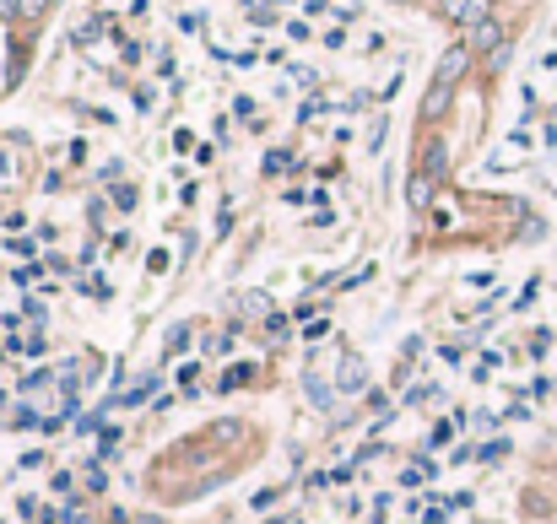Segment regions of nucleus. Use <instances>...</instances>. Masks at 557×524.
I'll return each instance as SVG.
<instances>
[{
    "mask_svg": "<svg viewBox=\"0 0 557 524\" xmlns=\"http://www.w3.org/2000/svg\"><path fill=\"white\" fill-rule=\"evenodd\" d=\"M466 60H471V49H449V55L439 60V71H433V87H428V98H422V119H439L449 109V92H455V82L466 76Z\"/></svg>",
    "mask_w": 557,
    "mask_h": 524,
    "instance_id": "1",
    "label": "nucleus"
},
{
    "mask_svg": "<svg viewBox=\"0 0 557 524\" xmlns=\"http://www.w3.org/2000/svg\"><path fill=\"white\" fill-rule=\"evenodd\" d=\"M471 44H476V49H493V55H498V49H503V28H498L493 17H482V22L471 28Z\"/></svg>",
    "mask_w": 557,
    "mask_h": 524,
    "instance_id": "2",
    "label": "nucleus"
},
{
    "mask_svg": "<svg viewBox=\"0 0 557 524\" xmlns=\"http://www.w3.org/2000/svg\"><path fill=\"white\" fill-rule=\"evenodd\" d=\"M363 384H368V368H363L357 357H347V362H341V389H347V395H357Z\"/></svg>",
    "mask_w": 557,
    "mask_h": 524,
    "instance_id": "3",
    "label": "nucleus"
},
{
    "mask_svg": "<svg viewBox=\"0 0 557 524\" xmlns=\"http://www.w3.org/2000/svg\"><path fill=\"white\" fill-rule=\"evenodd\" d=\"M444 17H455V22H482V0H444Z\"/></svg>",
    "mask_w": 557,
    "mask_h": 524,
    "instance_id": "4",
    "label": "nucleus"
},
{
    "mask_svg": "<svg viewBox=\"0 0 557 524\" xmlns=\"http://www.w3.org/2000/svg\"><path fill=\"white\" fill-rule=\"evenodd\" d=\"M249 379H255V368H249V362H238V368L222 373V389H244Z\"/></svg>",
    "mask_w": 557,
    "mask_h": 524,
    "instance_id": "5",
    "label": "nucleus"
},
{
    "mask_svg": "<svg viewBox=\"0 0 557 524\" xmlns=\"http://www.w3.org/2000/svg\"><path fill=\"white\" fill-rule=\"evenodd\" d=\"M44 6H49V0H17V11H22V17H38Z\"/></svg>",
    "mask_w": 557,
    "mask_h": 524,
    "instance_id": "6",
    "label": "nucleus"
}]
</instances>
